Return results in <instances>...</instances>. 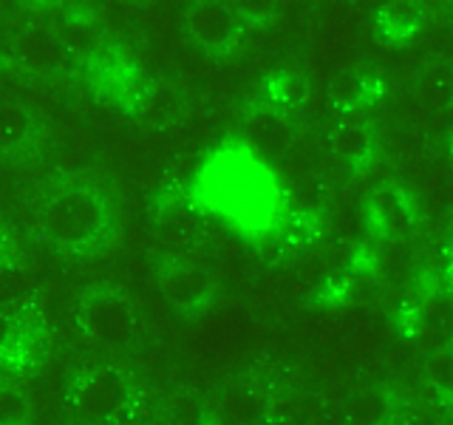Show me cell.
<instances>
[{"instance_id": "6da1fadb", "label": "cell", "mask_w": 453, "mask_h": 425, "mask_svg": "<svg viewBox=\"0 0 453 425\" xmlns=\"http://www.w3.org/2000/svg\"><path fill=\"white\" fill-rule=\"evenodd\" d=\"M108 227V207L82 184L54 190L40 210V236L60 252H82L99 244Z\"/></svg>"}, {"instance_id": "7a4b0ae2", "label": "cell", "mask_w": 453, "mask_h": 425, "mask_svg": "<svg viewBox=\"0 0 453 425\" xmlns=\"http://www.w3.org/2000/svg\"><path fill=\"white\" fill-rule=\"evenodd\" d=\"M134 309L119 292L91 290L77 304V329L99 346H119L134 335Z\"/></svg>"}, {"instance_id": "3957f363", "label": "cell", "mask_w": 453, "mask_h": 425, "mask_svg": "<svg viewBox=\"0 0 453 425\" xmlns=\"http://www.w3.org/2000/svg\"><path fill=\"white\" fill-rule=\"evenodd\" d=\"M127 397H131V386H127L125 375H119L117 368H94L74 380L68 403L77 417L105 422L127 406Z\"/></svg>"}, {"instance_id": "277c9868", "label": "cell", "mask_w": 453, "mask_h": 425, "mask_svg": "<svg viewBox=\"0 0 453 425\" xmlns=\"http://www.w3.org/2000/svg\"><path fill=\"white\" fill-rule=\"evenodd\" d=\"M408 332L422 352L453 349V290L431 287L408 312Z\"/></svg>"}, {"instance_id": "5b68a950", "label": "cell", "mask_w": 453, "mask_h": 425, "mask_svg": "<svg viewBox=\"0 0 453 425\" xmlns=\"http://www.w3.org/2000/svg\"><path fill=\"white\" fill-rule=\"evenodd\" d=\"M181 32L198 51L224 54L238 35V14L219 0H198L184 9Z\"/></svg>"}, {"instance_id": "8992f818", "label": "cell", "mask_w": 453, "mask_h": 425, "mask_svg": "<svg viewBox=\"0 0 453 425\" xmlns=\"http://www.w3.org/2000/svg\"><path fill=\"white\" fill-rule=\"evenodd\" d=\"M14 54H18V60L28 71L46 74V77L60 74V71H65L71 66V54L60 42V37L40 26H28L14 37Z\"/></svg>"}, {"instance_id": "52a82bcc", "label": "cell", "mask_w": 453, "mask_h": 425, "mask_svg": "<svg viewBox=\"0 0 453 425\" xmlns=\"http://www.w3.org/2000/svg\"><path fill=\"white\" fill-rule=\"evenodd\" d=\"M368 216L391 238H403L411 230V207L405 196L394 188H380L368 198Z\"/></svg>"}, {"instance_id": "ba28073f", "label": "cell", "mask_w": 453, "mask_h": 425, "mask_svg": "<svg viewBox=\"0 0 453 425\" xmlns=\"http://www.w3.org/2000/svg\"><path fill=\"white\" fill-rule=\"evenodd\" d=\"M329 145L337 159H343L346 165H360L372 151V131H368V125L354 120L340 122L329 136Z\"/></svg>"}, {"instance_id": "9c48e42d", "label": "cell", "mask_w": 453, "mask_h": 425, "mask_svg": "<svg viewBox=\"0 0 453 425\" xmlns=\"http://www.w3.org/2000/svg\"><path fill=\"white\" fill-rule=\"evenodd\" d=\"M162 290L170 304L184 309V306L202 304V298L207 295V278L190 267H173L170 275L162 278Z\"/></svg>"}, {"instance_id": "30bf717a", "label": "cell", "mask_w": 453, "mask_h": 425, "mask_svg": "<svg viewBox=\"0 0 453 425\" xmlns=\"http://www.w3.org/2000/svg\"><path fill=\"white\" fill-rule=\"evenodd\" d=\"M32 117L28 111L14 103V99H0V151L20 148L23 142L32 136Z\"/></svg>"}, {"instance_id": "8fae6325", "label": "cell", "mask_w": 453, "mask_h": 425, "mask_svg": "<svg viewBox=\"0 0 453 425\" xmlns=\"http://www.w3.org/2000/svg\"><path fill=\"white\" fill-rule=\"evenodd\" d=\"M388 417L386 397L377 391H357L346 403V422L349 425H382Z\"/></svg>"}, {"instance_id": "7c38bea8", "label": "cell", "mask_w": 453, "mask_h": 425, "mask_svg": "<svg viewBox=\"0 0 453 425\" xmlns=\"http://www.w3.org/2000/svg\"><path fill=\"white\" fill-rule=\"evenodd\" d=\"M365 94V80L360 74H354V71H340L329 80L326 85V97L332 99V105L337 108H351L357 105Z\"/></svg>"}, {"instance_id": "4fadbf2b", "label": "cell", "mask_w": 453, "mask_h": 425, "mask_svg": "<svg viewBox=\"0 0 453 425\" xmlns=\"http://www.w3.org/2000/svg\"><path fill=\"white\" fill-rule=\"evenodd\" d=\"M28 290V278L23 269L12 264H0V309L6 312V306L18 304Z\"/></svg>"}, {"instance_id": "5bb4252c", "label": "cell", "mask_w": 453, "mask_h": 425, "mask_svg": "<svg viewBox=\"0 0 453 425\" xmlns=\"http://www.w3.org/2000/svg\"><path fill=\"white\" fill-rule=\"evenodd\" d=\"M26 420V397L9 386L0 382V425H20Z\"/></svg>"}, {"instance_id": "9a60e30c", "label": "cell", "mask_w": 453, "mask_h": 425, "mask_svg": "<svg viewBox=\"0 0 453 425\" xmlns=\"http://www.w3.org/2000/svg\"><path fill=\"white\" fill-rule=\"evenodd\" d=\"M425 372H428L431 382H436L439 389L453 391V349L431 354L428 368H425Z\"/></svg>"}, {"instance_id": "2e32d148", "label": "cell", "mask_w": 453, "mask_h": 425, "mask_svg": "<svg viewBox=\"0 0 453 425\" xmlns=\"http://www.w3.org/2000/svg\"><path fill=\"white\" fill-rule=\"evenodd\" d=\"M382 18H386V23L391 28L400 26L403 32H408V28L417 23V6L414 4H391V6H386V12H382Z\"/></svg>"}, {"instance_id": "e0dca14e", "label": "cell", "mask_w": 453, "mask_h": 425, "mask_svg": "<svg viewBox=\"0 0 453 425\" xmlns=\"http://www.w3.org/2000/svg\"><path fill=\"white\" fill-rule=\"evenodd\" d=\"M12 335H14V329H12V321H9L6 312L0 309V352H4V349L12 344Z\"/></svg>"}]
</instances>
